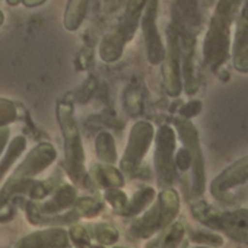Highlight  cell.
<instances>
[{
    "instance_id": "obj_30",
    "label": "cell",
    "mask_w": 248,
    "mask_h": 248,
    "mask_svg": "<svg viewBox=\"0 0 248 248\" xmlns=\"http://www.w3.org/2000/svg\"><path fill=\"white\" fill-rule=\"evenodd\" d=\"M9 138V129L8 127H0V155L3 152V148L8 142Z\"/></svg>"
},
{
    "instance_id": "obj_32",
    "label": "cell",
    "mask_w": 248,
    "mask_h": 248,
    "mask_svg": "<svg viewBox=\"0 0 248 248\" xmlns=\"http://www.w3.org/2000/svg\"><path fill=\"white\" fill-rule=\"evenodd\" d=\"M6 2H8L9 5H12V6H16V5L21 2V0H6Z\"/></svg>"
},
{
    "instance_id": "obj_10",
    "label": "cell",
    "mask_w": 248,
    "mask_h": 248,
    "mask_svg": "<svg viewBox=\"0 0 248 248\" xmlns=\"http://www.w3.org/2000/svg\"><path fill=\"white\" fill-rule=\"evenodd\" d=\"M245 181H248V155L228 167L217 178H215L212 184V193L215 196H220L226 190L233 188Z\"/></svg>"
},
{
    "instance_id": "obj_27",
    "label": "cell",
    "mask_w": 248,
    "mask_h": 248,
    "mask_svg": "<svg viewBox=\"0 0 248 248\" xmlns=\"http://www.w3.org/2000/svg\"><path fill=\"white\" fill-rule=\"evenodd\" d=\"M70 235H72V239H73L76 244H79V245H88V242H89V236H88L86 231H85L82 226H75V228H72Z\"/></svg>"
},
{
    "instance_id": "obj_1",
    "label": "cell",
    "mask_w": 248,
    "mask_h": 248,
    "mask_svg": "<svg viewBox=\"0 0 248 248\" xmlns=\"http://www.w3.org/2000/svg\"><path fill=\"white\" fill-rule=\"evenodd\" d=\"M238 6L239 0H220L217 3L204 41V57L212 67L220 66L228 57L231 24Z\"/></svg>"
},
{
    "instance_id": "obj_34",
    "label": "cell",
    "mask_w": 248,
    "mask_h": 248,
    "mask_svg": "<svg viewBox=\"0 0 248 248\" xmlns=\"http://www.w3.org/2000/svg\"><path fill=\"white\" fill-rule=\"evenodd\" d=\"M93 248H102V247H93Z\"/></svg>"
},
{
    "instance_id": "obj_6",
    "label": "cell",
    "mask_w": 248,
    "mask_h": 248,
    "mask_svg": "<svg viewBox=\"0 0 248 248\" xmlns=\"http://www.w3.org/2000/svg\"><path fill=\"white\" fill-rule=\"evenodd\" d=\"M164 80L165 88L170 95H178L181 91L180 82V47H178V35L174 28L168 31V48L165 51L164 59Z\"/></svg>"
},
{
    "instance_id": "obj_9",
    "label": "cell",
    "mask_w": 248,
    "mask_h": 248,
    "mask_svg": "<svg viewBox=\"0 0 248 248\" xmlns=\"http://www.w3.org/2000/svg\"><path fill=\"white\" fill-rule=\"evenodd\" d=\"M177 126L180 130V135L186 143V146L188 148V154L190 158H193V164H194V190L196 193H202L203 191V162H202V154L199 149V143H197V138H196V130L193 129V126L186 121V120H177Z\"/></svg>"
},
{
    "instance_id": "obj_28",
    "label": "cell",
    "mask_w": 248,
    "mask_h": 248,
    "mask_svg": "<svg viewBox=\"0 0 248 248\" xmlns=\"http://www.w3.org/2000/svg\"><path fill=\"white\" fill-rule=\"evenodd\" d=\"M193 239L197 242H206V244H212V245H220L222 239L216 235H206V233H196L193 235Z\"/></svg>"
},
{
    "instance_id": "obj_19",
    "label": "cell",
    "mask_w": 248,
    "mask_h": 248,
    "mask_svg": "<svg viewBox=\"0 0 248 248\" xmlns=\"http://www.w3.org/2000/svg\"><path fill=\"white\" fill-rule=\"evenodd\" d=\"M27 146V142L24 138H15L14 142L11 143L5 158L2 159V162H0V180H2V177L6 174V171L12 167V164L19 158V155L22 154V151L25 149Z\"/></svg>"
},
{
    "instance_id": "obj_25",
    "label": "cell",
    "mask_w": 248,
    "mask_h": 248,
    "mask_svg": "<svg viewBox=\"0 0 248 248\" xmlns=\"http://www.w3.org/2000/svg\"><path fill=\"white\" fill-rule=\"evenodd\" d=\"M183 235H184V228H183V225L177 223L171 229V232L167 235V238H165V247L167 248H174L180 242V239H181Z\"/></svg>"
},
{
    "instance_id": "obj_8",
    "label": "cell",
    "mask_w": 248,
    "mask_h": 248,
    "mask_svg": "<svg viewBox=\"0 0 248 248\" xmlns=\"http://www.w3.org/2000/svg\"><path fill=\"white\" fill-rule=\"evenodd\" d=\"M54 159H56V151L50 143H41V145L35 146L28 154L25 161L18 167V170L15 172V180L40 174L48 165H51Z\"/></svg>"
},
{
    "instance_id": "obj_23",
    "label": "cell",
    "mask_w": 248,
    "mask_h": 248,
    "mask_svg": "<svg viewBox=\"0 0 248 248\" xmlns=\"http://www.w3.org/2000/svg\"><path fill=\"white\" fill-rule=\"evenodd\" d=\"M101 209H102V206L98 202H95L93 199H82L78 202V206H76V210L82 216H86V217L95 216Z\"/></svg>"
},
{
    "instance_id": "obj_3",
    "label": "cell",
    "mask_w": 248,
    "mask_h": 248,
    "mask_svg": "<svg viewBox=\"0 0 248 248\" xmlns=\"http://www.w3.org/2000/svg\"><path fill=\"white\" fill-rule=\"evenodd\" d=\"M152 139H154V127L146 121H139L136 123L130 136H129V143L126 148V152H124V156L121 159V170L135 175L140 167L142 159L145 158L148 149L152 145Z\"/></svg>"
},
{
    "instance_id": "obj_13",
    "label": "cell",
    "mask_w": 248,
    "mask_h": 248,
    "mask_svg": "<svg viewBox=\"0 0 248 248\" xmlns=\"http://www.w3.org/2000/svg\"><path fill=\"white\" fill-rule=\"evenodd\" d=\"M148 0H129L126 14H124V19L117 30V32L123 37L124 41H130L139 27L140 18H142V11L145 8Z\"/></svg>"
},
{
    "instance_id": "obj_2",
    "label": "cell",
    "mask_w": 248,
    "mask_h": 248,
    "mask_svg": "<svg viewBox=\"0 0 248 248\" xmlns=\"http://www.w3.org/2000/svg\"><path fill=\"white\" fill-rule=\"evenodd\" d=\"M57 117H59L63 136H64V154H66L67 172L76 184H82L86 181L85 152H83L79 130L76 127V123L73 118V107L66 102L59 104Z\"/></svg>"
},
{
    "instance_id": "obj_15",
    "label": "cell",
    "mask_w": 248,
    "mask_h": 248,
    "mask_svg": "<svg viewBox=\"0 0 248 248\" xmlns=\"http://www.w3.org/2000/svg\"><path fill=\"white\" fill-rule=\"evenodd\" d=\"M124 44L126 41L123 40V37L115 31L109 35H107L101 46H99V56L104 62H115L117 59L121 57V53H123V48H124Z\"/></svg>"
},
{
    "instance_id": "obj_17",
    "label": "cell",
    "mask_w": 248,
    "mask_h": 248,
    "mask_svg": "<svg viewBox=\"0 0 248 248\" xmlns=\"http://www.w3.org/2000/svg\"><path fill=\"white\" fill-rule=\"evenodd\" d=\"M96 154L99 159L105 164H114L117 159V152H115V145L114 139L109 133L104 132L98 136L96 139Z\"/></svg>"
},
{
    "instance_id": "obj_12",
    "label": "cell",
    "mask_w": 248,
    "mask_h": 248,
    "mask_svg": "<svg viewBox=\"0 0 248 248\" xmlns=\"http://www.w3.org/2000/svg\"><path fill=\"white\" fill-rule=\"evenodd\" d=\"M69 239L64 231L50 229L32 233L22 239L19 248H64L67 247Z\"/></svg>"
},
{
    "instance_id": "obj_20",
    "label": "cell",
    "mask_w": 248,
    "mask_h": 248,
    "mask_svg": "<svg viewBox=\"0 0 248 248\" xmlns=\"http://www.w3.org/2000/svg\"><path fill=\"white\" fill-rule=\"evenodd\" d=\"M75 197H76V191L70 186H64L59 190L54 200H51L50 203H47L44 206V210L46 212H57L64 207H69L73 203Z\"/></svg>"
},
{
    "instance_id": "obj_5",
    "label": "cell",
    "mask_w": 248,
    "mask_h": 248,
    "mask_svg": "<svg viewBox=\"0 0 248 248\" xmlns=\"http://www.w3.org/2000/svg\"><path fill=\"white\" fill-rule=\"evenodd\" d=\"M174 133L170 127H161L156 138V171L162 183L171 184L174 180Z\"/></svg>"
},
{
    "instance_id": "obj_14",
    "label": "cell",
    "mask_w": 248,
    "mask_h": 248,
    "mask_svg": "<svg viewBox=\"0 0 248 248\" xmlns=\"http://www.w3.org/2000/svg\"><path fill=\"white\" fill-rule=\"evenodd\" d=\"M164 226H167L165 216H164V212L161 209V204H158L151 212H148L139 222L135 223L133 231L139 236H151L156 229L164 228Z\"/></svg>"
},
{
    "instance_id": "obj_22",
    "label": "cell",
    "mask_w": 248,
    "mask_h": 248,
    "mask_svg": "<svg viewBox=\"0 0 248 248\" xmlns=\"http://www.w3.org/2000/svg\"><path fill=\"white\" fill-rule=\"evenodd\" d=\"M16 117V109L14 102L0 98V127H5L6 124L12 123Z\"/></svg>"
},
{
    "instance_id": "obj_11",
    "label": "cell",
    "mask_w": 248,
    "mask_h": 248,
    "mask_svg": "<svg viewBox=\"0 0 248 248\" xmlns=\"http://www.w3.org/2000/svg\"><path fill=\"white\" fill-rule=\"evenodd\" d=\"M233 66L239 72H248V2L244 5L238 21L233 43Z\"/></svg>"
},
{
    "instance_id": "obj_16",
    "label": "cell",
    "mask_w": 248,
    "mask_h": 248,
    "mask_svg": "<svg viewBox=\"0 0 248 248\" xmlns=\"http://www.w3.org/2000/svg\"><path fill=\"white\" fill-rule=\"evenodd\" d=\"M86 6H88V0H70L66 15H64V27L69 31H76L86 14Z\"/></svg>"
},
{
    "instance_id": "obj_26",
    "label": "cell",
    "mask_w": 248,
    "mask_h": 248,
    "mask_svg": "<svg viewBox=\"0 0 248 248\" xmlns=\"http://www.w3.org/2000/svg\"><path fill=\"white\" fill-rule=\"evenodd\" d=\"M107 200L114 206V207H118V209H123L124 206L127 204V197L124 193L118 191V190H109L107 193Z\"/></svg>"
},
{
    "instance_id": "obj_33",
    "label": "cell",
    "mask_w": 248,
    "mask_h": 248,
    "mask_svg": "<svg viewBox=\"0 0 248 248\" xmlns=\"http://www.w3.org/2000/svg\"><path fill=\"white\" fill-rule=\"evenodd\" d=\"M3 19H5V18H3V14H2V12H0V25H2V24H3Z\"/></svg>"
},
{
    "instance_id": "obj_7",
    "label": "cell",
    "mask_w": 248,
    "mask_h": 248,
    "mask_svg": "<svg viewBox=\"0 0 248 248\" xmlns=\"http://www.w3.org/2000/svg\"><path fill=\"white\" fill-rule=\"evenodd\" d=\"M194 213L206 225L216 229H226L231 233L239 229L242 231L248 229V209L217 215V213L206 212V209L200 207V209H194Z\"/></svg>"
},
{
    "instance_id": "obj_24",
    "label": "cell",
    "mask_w": 248,
    "mask_h": 248,
    "mask_svg": "<svg viewBox=\"0 0 248 248\" xmlns=\"http://www.w3.org/2000/svg\"><path fill=\"white\" fill-rule=\"evenodd\" d=\"M96 238H98V241L101 244L109 245V244H114L118 239V232L114 228L104 225V226H99L96 229Z\"/></svg>"
},
{
    "instance_id": "obj_18",
    "label": "cell",
    "mask_w": 248,
    "mask_h": 248,
    "mask_svg": "<svg viewBox=\"0 0 248 248\" xmlns=\"http://www.w3.org/2000/svg\"><path fill=\"white\" fill-rule=\"evenodd\" d=\"M154 196H155V191L152 188H143L133 197V200L129 204H126L121 209V215L124 216L138 215L146 204H149L154 200Z\"/></svg>"
},
{
    "instance_id": "obj_4",
    "label": "cell",
    "mask_w": 248,
    "mask_h": 248,
    "mask_svg": "<svg viewBox=\"0 0 248 248\" xmlns=\"http://www.w3.org/2000/svg\"><path fill=\"white\" fill-rule=\"evenodd\" d=\"M158 0H149L145 15L142 16V30L146 41L148 59L152 64H159L165 59V48L156 27Z\"/></svg>"
},
{
    "instance_id": "obj_21",
    "label": "cell",
    "mask_w": 248,
    "mask_h": 248,
    "mask_svg": "<svg viewBox=\"0 0 248 248\" xmlns=\"http://www.w3.org/2000/svg\"><path fill=\"white\" fill-rule=\"evenodd\" d=\"M98 180L102 186L108 187H121L124 184L123 175L112 167H98Z\"/></svg>"
},
{
    "instance_id": "obj_31",
    "label": "cell",
    "mask_w": 248,
    "mask_h": 248,
    "mask_svg": "<svg viewBox=\"0 0 248 248\" xmlns=\"http://www.w3.org/2000/svg\"><path fill=\"white\" fill-rule=\"evenodd\" d=\"M24 5L28 6V8H34V6H38V5H43L46 0H22Z\"/></svg>"
},
{
    "instance_id": "obj_29",
    "label": "cell",
    "mask_w": 248,
    "mask_h": 248,
    "mask_svg": "<svg viewBox=\"0 0 248 248\" xmlns=\"http://www.w3.org/2000/svg\"><path fill=\"white\" fill-rule=\"evenodd\" d=\"M47 194V188L41 184H35L31 190V197L34 199H43Z\"/></svg>"
}]
</instances>
